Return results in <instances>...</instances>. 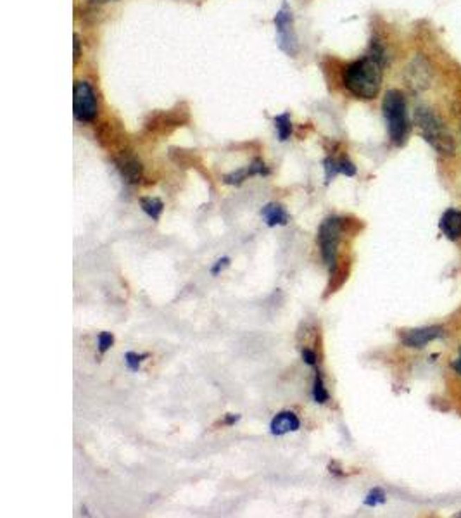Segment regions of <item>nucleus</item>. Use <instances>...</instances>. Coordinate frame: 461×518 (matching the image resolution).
Returning <instances> with one entry per match:
<instances>
[{"mask_svg":"<svg viewBox=\"0 0 461 518\" xmlns=\"http://www.w3.org/2000/svg\"><path fill=\"white\" fill-rule=\"evenodd\" d=\"M98 102L92 85L87 82H76L73 87V114L76 121L92 123L97 118Z\"/></svg>","mask_w":461,"mask_h":518,"instance_id":"6","label":"nucleus"},{"mask_svg":"<svg viewBox=\"0 0 461 518\" xmlns=\"http://www.w3.org/2000/svg\"><path fill=\"white\" fill-rule=\"evenodd\" d=\"M313 399H315V403H318V404H325L327 401L330 399V394H329V390L325 389V383H323V377L320 372H316V377H315V386H313Z\"/></svg>","mask_w":461,"mask_h":518,"instance_id":"15","label":"nucleus"},{"mask_svg":"<svg viewBox=\"0 0 461 518\" xmlns=\"http://www.w3.org/2000/svg\"><path fill=\"white\" fill-rule=\"evenodd\" d=\"M456 517H461V512H460V513H456Z\"/></svg>","mask_w":461,"mask_h":518,"instance_id":"29","label":"nucleus"},{"mask_svg":"<svg viewBox=\"0 0 461 518\" xmlns=\"http://www.w3.org/2000/svg\"><path fill=\"white\" fill-rule=\"evenodd\" d=\"M228 264H230V258H221V259H218V261H216V264H214V266L211 268V273H213V275H220L221 271H223L225 268L228 266Z\"/></svg>","mask_w":461,"mask_h":518,"instance_id":"25","label":"nucleus"},{"mask_svg":"<svg viewBox=\"0 0 461 518\" xmlns=\"http://www.w3.org/2000/svg\"><path fill=\"white\" fill-rule=\"evenodd\" d=\"M385 501H387V496H385V492H383V489L375 487L368 492L367 499H365V505L369 506V508H375V506L383 505Z\"/></svg>","mask_w":461,"mask_h":518,"instance_id":"18","label":"nucleus"},{"mask_svg":"<svg viewBox=\"0 0 461 518\" xmlns=\"http://www.w3.org/2000/svg\"><path fill=\"white\" fill-rule=\"evenodd\" d=\"M238 420H241V415H232L230 413V415H227V418L223 420V424L225 425H235Z\"/></svg>","mask_w":461,"mask_h":518,"instance_id":"26","label":"nucleus"},{"mask_svg":"<svg viewBox=\"0 0 461 518\" xmlns=\"http://www.w3.org/2000/svg\"><path fill=\"white\" fill-rule=\"evenodd\" d=\"M446 336V330L442 327H421V329H413L406 330L401 336V343L406 347L411 349H421L425 347L428 343H434V340L442 339Z\"/></svg>","mask_w":461,"mask_h":518,"instance_id":"7","label":"nucleus"},{"mask_svg":"<svg viewBox=\"0 0 461 518\" xmlns=\"http://www.w3.org/2000/svg\"><path fill=\"white\" fill-rule=\"evenodd\" d=\"M342 232H344L342 218L330 216V218H327L322 225H320V230H318L320 249H322L323 261H325V264L330 268V270L336 268V264L339 263V261H337V252H339V244H340V237H342Z\"/></svg>","mask_w":461,"mask_h":518,"instance_id":"4","label":"nucleus"},{"mask_svg":"<svg viewBox=\"0 0 461 518\" xmlns=\"http://www.w3.org/2000/svg\"><path fill=\"white\" fill-rule=\"evenodd\" d=\"M116 168H118L119 173H121L123 180H125L126 183L135 185V183H139L140 180H142L143 168H142V163H140L137 157L128 156V154L125 156V154H123L121 157L116 159Z\"/></svg>","mask_w":461,"mask_h":518,"instance_id":"8","label":"nucleus"},{"mask_svg":"<svg viewBox=\"0 0 461 518\" xmlns=\"http://www.w3.org/2000/svg\"><path fill=\"white\" fill-rule=\"evenodd\" d=\"M302 361L309 366H316V363H318L316 352L311 351V349H302Z\"/></svg>","mask_w":461,"mask_h":518,"instance_id":"24","label":"nucleus"},{"mask_svg":"<svg viewBox=\"0 0 461 518\" xmlns=\"http://www.w3.org/2000/svg\"><path fill=\"white\" fill-rule=\"evenodd\" d=\"M249 173H251V176H268L270 168L266 166L265 161L258 157V159H254L251 164H249Z\"/></svg>","mask_w":461,"mask_h":518,"instance_id":"20","label":"nucleus"},{"mask_svg":"<svg viewBox=\"0 0 461 518\" xmlns=\"http://www.w3.org/2000/svg\"><path fill=\"white\" fill-rule=\"evenodd\" d=\"M275 128H277V135L281 142L290 139L292 133V121H290V114L288 112H284V114L277 116L275 118Z\"/></svg>","mask_w":461,"mask_h":518,"instance_id":"14","label":"nucleus"},{"mask_svg":"<svg viewBox=\"0 0 461 518\" xmlns=\"http://www.w3.org/2000/svg\"><path fill=\"white\" fill-rule=\"evenodd\" d=\"M147 358H149V354H137V352H133V351L126 352L125 354V361L132 372H139L140 365H142L143 359H147Z\"/></svg>","mask_w":461,"mask_h":518,"instance_id":"19","label":"nucleus"},{"mask_svg":"<svg viewBox=\"0 0 461 518\" xmlns=\"http://www.w3.org/2000/svg\"><path fill=\"white\" fill-rule=\"evenodd\" d=\"M451 368L455 370V373H458V375H461V347H460V354H458V358H456L455 361L451 363Z\"/></svg>","mask_w":461,"mask_h":518,"instance_id":"27","label":"nucleus"},{"mask_svg":"<svg viewBox=\"0 0 461 518\" xmlns=\"http://www.w3.org/2000/svg\"><path fill=\"white\" fill-rule=\"evenodd\" d=\"M261 214H263V218L266 220V225H268V227H277V225H280V227H285V225L290 221V216H288V213L285 211V207L281 206V204H277V202L266 204V206L263 207Z\"/></svg>","mask_w":461,"mask_h":518,"instance_id":"11","label":"nucleus"},{"mask_svg":"<svg viewBox=\"0 0 461 518\" xmlns=\"http://www.w3.org/2000/svg\"><path fill=\"white\" fill-rule=\"evenodd\" d=\"M415 123L421 130V137L430 144L432 149L437 150L439 154H444V156L455 153V140L434 111H430L428 107H417L415 109Z\"/></svg>","mask_w":461,"mask_h":518,"instance_id":"3","label":"nucleus"},{"mask_svg":"<svg viewBox=\"0 0 461 518\" xmlns=\"http://www.w3.org/2000/svg\"><path fill=\"white\" fill-rule=\"evenodd\" d=\"M94 2H111V0H94Z\"/></svg>","mask_w":461,"mask_h":518,"instance_id":"28","label":"nucleus"},{"mask_svg":"<svg viewBox=\"0 0 461 518\" xmlns=\"http://www.w3.org/2000/svg\"><path fill=\"white\" fill-rule=\"evenodd\" d=\"M323 168H325V183H330L337 175H340L339 159L327 157V159L323 161Z\"/></svg>","mask_w":461,"mask_h":518,"instance_id":"17","label":"nucleus"},{"mask_svg":"<svg viewBox=\"0 0 461 518\" xmlns=\"http://www.w3.org/2000/svg\"><path fill=\"white\" fill-rule=\"evenodd\" d=\"M270 429L273 435H285L288 432H297L301 429V422L294 411H281L273 418Z\"/></svg>","mask_w":461,"mask_h":518,"instance_id":"9","label":"nucleus"},{"mask_svg":"<svg viewBox=\"0 0 461 518\" xmlns=\"http://www.w3.org/2000/svg\"><path fill=\"white\" fill-rule=\"evenodd\" d=\"M140 206H142L143 213L147 214L149 218H153V220H159L161 214H163L164 211V204L163 200L161 199H156V197H142L140 199Z\"/></svg>","mask_w":461,"mask_h":518,"instance_id":"13","label":"nucleus"},{"mask_svg":"<svg viewBox=\"0 0 461 518\" xmlns=\"http://www.w3.org/2000/svg\"><path fill=\"white\" fill-rule=\"evenodd\" d=\"M382 71L383 66L367 54L346 66L342 73L344 87L358 98H375L382 87Z\"/></svg>","mask_w":461,"mask_h":518,"instance_id":"1","label":"nucleus"},{"mask_svg":"<svg viewBox=\"0 0 461 518\" xmlns=\"http://www.w3.org/2000/svg\"><path fill=\"white\" fill-rule=\"evenodd\" d=\"M347 275H349V270H347V264H336V268L330 270V284L327 287V297L333 292H337V288L342 287L344 282L347 280Z\"/></svg>","mask_w":461,"mask_h":518,"instance_id":"12","label":"nucleus"},{"mask_svg":"<svg viewBox=\"0 0 461 518\" xmlns=\"http://www.w3.org/2000/svg\"><path fill=\"white\" fill-rule=\"evenodd\" d=\"M97 343L98 351L105 352L109 347H112V344H114V336H112L111 332H101L97 337Z\"/></svg>","mask_w":461,"mask_h":518,"instance_id":"21","label":"nucleus"},{"mask_svg":"<svg viewBox=\"0 0 461 518\" xmlns=\"http://www.w3.org/2000/svg\"><path fill=\"white\" fill-rule=\"evenodd\" d=\"M383 118L387 121V130L394 146H404L410 133V119H408L406 98L399 90H389L382 102Z\"/></svg>","mask_w":461,"mask_h":518,"instance_id":"2","label":"nucleus"},{"mask_svg":"<svg viewBox=\"0 0 461 518\" xmlns=\"http://www.w3.org/2000/svg\"><path fill=\"white\" fill-rule=\"evenodd\" d=\"M80 58H82V42H80L78 35H75V38H73V62L78 64Z\"/></svg>","mask_w":461,"mask_h":518,"instance_id":"23","label":"nucleus"},{"mask_svg":"<svg viewBox=\"0 0 461 518\" xmlns=\"http://www.w3.org/2000/svg\"><path fill=\"white\" fill-rule=\"evenodd\" d=\"M251 176V173H249V166L242 168V170H237L234 173H228V175L223 176V182L227 183V185H242V183L245 182V180Z\"/></svg>","mask_w":461,"mask_h":518,"instance_id":"16","label":"nucleus"},{"mask_svg":"<svg viewBox=\"0 0 461 518\" xmlns=\"http://www.w3.org/2000/svg\"><path fill=\"white\" fill-rule=\"evenodd\" d=\"M439 228L448 237L449 241H458L461 237V211L460 209H448L441 216Z\"/></svg>","mask_w":461,"mask_h":518,"instance_id":"10","label":"nucleus"},{"mask_svg":"<svg viewBox=\"0 0 461 518\" xmlns=\"http://www.w3.org/2000/svg\"><path fill=\"white\" fill-rule=\"evenodd\" d=\"M277 28V44L281 52H285L290 58H295L299 52V40L294 28V14L288 3L285 2L275 16Z\"/></svg>","mask_w":461,"mask_h":518,"instance_id":"5","label":"nucleus"},{"mask_svg":"<svg viewBox=\"0 0 461 518\" xmlns=\"http://www.w3.org/2000/svg\"><path fill=\"white\" fill-rule=\"evenodd\" d=\"M339 166H340V175H346V176H354L356 175V166H354L353 163H351L349 159H339Z\"/></svg>","mask_w":461,"mask_h":518,"instance_id":"22","label":"nucleus"}]
</instances>
